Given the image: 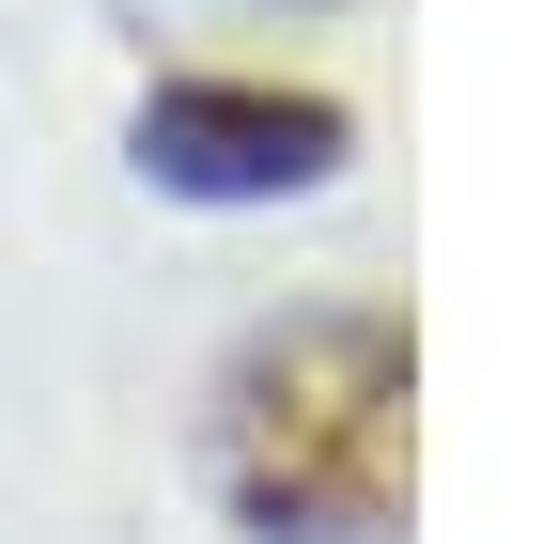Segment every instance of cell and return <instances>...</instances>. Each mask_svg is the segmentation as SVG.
Masks as SVG:
<instances>
[{"label": "cell", "mask_w": 559, "mask_h": 544, "mask_svg": "<svg viewBox=\"0 0 559 544\" xmlns=\"http://www.w3.org/2000/svg\"><path fill=\"white\" fill-rule=\"evenodd\" d=\"M218 483L264 544H389L404 529V327L296 311L218 389Z\"/></svg>", "instance_id": "cell-1"}, {"label": "cell", "mask_w": 559, "mask_h": 544, "mask_svg": "<svg viewBox=\"0 0 559 544\" xmlns=\"http://www.w3.org/2000/svg\"><path fill=\"white\" fill-rule=\"evenodd\" d=\"M342 156V109L326 94H249V79H171L140 109V172L202 187V202H264V187H311Z\"/></svg>", "instance_id": "cell-2"}]
</instances>
